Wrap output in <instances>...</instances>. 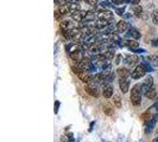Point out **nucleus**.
Segmentation results:
<instances>
[{"mask_svg": "<svg viewBox=\"0 0 158 142\" xmlns=\"http://www.w3.org/2000/svg\"><path fill=\"white\" fill-rule=\"evenodd\" d=\"M145 72H146V70L144 69L143 65H137L136 69L133 70L131 77H132L133 79H139V78H142V77L145 75Z\"/></svg>", "mask_w": 158, "mask_h": 142, "instance_id": "nucleus-3", "label": "nucleus"}, {"mask_svg": "<svg viewBox=\"0 0 158 142\" xmlns=\"http://www.w3.org/2000/svg\"><path fill=\"white\" fill-rule=\"evenodd\" d=\"M55 4L62 6V5H65L67 4V0H55Z\"/></svg>", "mask_w": 158, "mask_h": 142, "instance_id": "nucleus-27", "label": "nucleus"}, {"mask_svg": "<svg viewBox=\"0 0 158 142\" xmlns=\"http://www.w3.org/2000/svg\"><path fill=\"white\" fill-rule=\"evenodd\" d=\"M121 58H122V57H121V55H118V56H117V58H115V62H114V63H115L117 65H118V64H120V63H121Z\"/></svg>", "mask_w": 158, "mask_h": 142, "instance_id": "nucleus-31", "label": "nucleus"}, {"mask_svg": "<svg viewBox=\"0 0 158 142\" xmlns=\"http://www.w3.org/2000/svg\"><path fill=\"white\" fill-rule=\"evenodd\" d=\"M151 44H152V46H156V47H157V46H158V38H156V39H153Z\"/></svg>", "mask_w": 158, "mask_h": 142, "instance_id": "nucleus-33", "label": "nucleus"}, {"mask_svg": "<svg viewBox=\"0 0 158 142\" xmlns=\"http://www.w3.org/2000/svg\"><path fill=\"white\" fill-rule=\"evenodd\" d=\"M152 22L154 25H158V11L157 10L153 11V13H152Z\"/></svg>", "mask_w": 158, "mask_h": 142, "instance_id": "nucleus-23", "label": "nucleus"}, {"mask_svg": "<svg viewBox=\"0 0 158 142\" xmlns=\"http://www.w3.org/2000/svg\"><path fill=\"white\" fill-rule=\"evenodd\" d=\"M145 96L149 98V100H154L156 97H157V91L154 90L153 88H151L149 91H146V94H145Z\"/></svg>", "mask_w": 158, "mask_h": 142, "instance_id": "nucleus-18", "label": "nucleus"}, {"mask_svg": "<svg viewBox=\"0 0 158 142\" xmlns=\"http://www.w3.org/2000/svg\"><path fill=\"white\" fill-rule=\"evenodd\" d=\"M102 94H103V97L105 98H111L113 96V86L110 83H106V84L103 85Z\"/></svg>", "mask_w": 158, "mask_h": 142, "instance_id": "nucleus-6", "label": "nucleus"}, {"mask_svg": "<svg viewBox=\"0 0 158 142\" xmlns=\"http://www.w3.org/2000/svg\"><path fill=\"white\" fill-rule=\"evenodd\" d=\"M153 109H154L153 106H151V108H149L145 113H143V114H142V116H140L142 121H144L145 123H146V122H149V121L154 116V115H153Z\"/></svg>", "mask_w": 158, "mask_h": 142, "instance_id": "nucleus-9", "label": "nucleus"}, {"mask_svg": "<svg viewBox=\"0 0 158 142\" xmlns=\"http://www.w3.org/2000/svg\"><path fill=\"white\" fill-rule=\"evenodd\" d=\"M114 10H115V13L118 15H122L124 12H125V6L124 7H114Z\"/></svg>", "mask_w": 158, "mask_h": 142, "instance_id": "nucleus-24", "label": "nucleus"}, {"mask_svg": "<svg viewBox=\"0 0 158 142\" xmlns=\"http://www.w3.org/2000/svg\"><path fill=\"white\" fill-rule=\"evenodd\" d=\"M152 106H153L154 109H157V110H158V98H157V101L153 103V105H152Z\"/></svg>", "mask_w": 158, "mask_h": 142, "instance_id": "nucleus-35", "label": "nucleus"}, {"mask_svg": "<svg viewBox=\"0 0 158 142\" xmlns=\"http://www.w3.org/2000/svg\"><path fill=\"white\" fill-rule=\"evenodd\" d=\"M149 61H150V63H151V65L152 66H158V56H156V55H152V56H149Z\"/></svg>", "mask_w": 158, "mask_h": 142, "instance_id": "nucleus-20", "label": "nucleus"}, {"mask_svg": "<svg viewBox=\"0 0 158 142\" xmlns=\"http://www.w3.org/2000/svg\"><path fill=\"white\" fill-rule=\"evenodd\" d=\"M117 71H118V75H119L121 78H127L129 76H131V75H132L126 68H119Z\"/></svg>", "mask_w": 158, "mask_h": 142, "instance_id": "nucleus-14", "label": "nucleus"}, {"mask_svg": "<svg viewBox=\"0 0 158 142\" xmlns=\"http://www.w3.org/2000/svg\"><path fill=\"white\" fill-rule=\"evenodd\" d=\"M94 123H95V122H92V123H91V128H89V132H92V130H93V127H94Z\"/></svg>", "mask_w": 158, "mask_h": 142, "instance_id": "nucleus-37", "label": "nucleus"}, {"mask_svg": "<svg viewBox=\"0 0 158 142\" xmlns=\"http://www.w3.org/2000/svg\"><path fill=\"white\" fill-rule=\"evenodd\" d=\"M68 141H69V142H75L74 135H73L72 133H69V134H68Z\"/></svg>", "mask_w": 158, "mask_h": 142, "instance_id": "nucleus-29", "label": "nucleus"}, {"mask_svg": "<svg viewBox=\"0 0 158 142\" xmlns=\"http://www.w3.org/2000/svg\"><path fill=\"white\" fill-rule=\"evenodd\" d=\"M60 101H56L55 102V114H57L58 113V108H60Z\"/></svg>", "mask_w": 158, "mask_h": 142, "instance_id": "nucleus-30", "label": "nucleus"}, {"mask_svg": "<svg viewBox=\"0 0 158 142\" xmlns=\"http://www.w3.org/2000/svg\"><path fill=\"white\" fill-rule=\"evenodd\" d=\"M157 121H158V114H154V116H153L149 122L145 123V133H146V134H150V133L153 130Z\"/></svg>", "mask_w": 158, "mask_h": 142, "instance_id": "nucleus-5", "label": "nucleus"}, {"mask_svg": "<svg viewBox=\"0 0 158 142\" xmlns=\"http://www.w3.org/2000/svg\"><path fill=\"white\" fill-rule=\"evenodd\" d=\"M79 1H81V0H79Z\"/></svg>", "mask_w": 158, "mask_h": 142, "instance_id": "nucleus-39", "label": "nucleus"}, {"mask_svg": "<svg viewBox=\"0 0 158 142\" xmlns=\"http://www.w3.org/2000/svg\"><path fill=\"white\" fill-rule=\"evenodd\" d=\"M138 61H139V58H138L137 55H129V56H126V57L124 58V62H125L127 65H131V66L136 65V64L138 63Z\"/></svg>", "mask_w": 158, "mask_h": 142, "instance_id": "nucleus-10", "label": "nucleus"}, {"mask_svg": "<svg viewBox=\"0 0 158 142\" xmlns=\"http://www.w3.org/2000/svg\"><path fill=\"white\" fill-rule=\"evenodd\" d=\"M142 84H136L131 90V103L133 105H140L142 103Z\"/></svg>", "mask_w": 158, "mask_h": 142, "instance_id": "nucleus-1", "label": "nucleus"}, {"mask_svg": "<svg viewBox=\"0 0 158 142\" xmlns=\"http://www.w3.org/2000/svg\"><path fill=\"white\" fill-rule=\"evenodd\" d=\"M77 76H79L80 81H82L83 83H89V82H91V81H93V78H94V77H92V76H91L89 71H86V70L81 71V72H80Z\"/></svg>", "mask_w": 158, "mask_h": 142, "instance_id": "nucleus-7", "label": "nucleus"}, {"mask_svg": "<svg viewBox=\"0 0 158 142\" xmlns=\"http://www.w3.org/2000/svg\"><path fill=\"white\" fill-rule=\"evenodd\" d=\"M133 52H136V53H144L146 51L145 50H142V49H136V50H133Z\"/></svg>", "mask_w": 158, "mask_h": 142, "instance_id": "nucleus-32", "label": "nucleus"}, {"mask_svg": "<svg viewBox=\"0 0 158 142\" xmlns=\"http://www.w3.org/2000/svg\"><path fill=\"white\" fill-rule=\"evenodd\" d=\"M113 103H114V106H115V108L120 109V108H121V98H120V96L114 95V97H113Z\"/></svg>", "mask_w": 158, "mask_h": 142, "instance_id": "nucleus-19", "label": "nucleus"}, {"mask_svg": "<svg viewBox=\"0 0 158 142\" xmlns=\"http://www.w3.org/2000/svg\"><path fill=\"white\" fill-rule=\"evenodd\" d=\"M124 3L125 4H130V3H132V0H124Z\"/></svg>", "mask_w": 158, "mask_h": 142, "instance_id": "nucleus-38", "label": "nucleus"}, {"mask_svg": "<svg viewBox=\"0 0 158 142\" xmlns=\"http://www.w3.org/2000/svg\"><path fill=\"white\" fill-rule=\"evenodd\" d=\"M142 65L144 66V69L146 70V72H152L153 71V69H152V66H151V63L150 62H143L142 63Z\"/></svg>", "mask_w": 158, "mask_h": 142, "instance_id": "nucleus-21", "label": "nucleus"}, {"mask_svg": "<svg viewBox=\"0 0 158 142\" xmlns=\"http://www.w3.org/2000/svg\"><path fill=\"white\" fill-rule=\"evenodd\" d=\"M124 45H126L131 51H133V50H136V49H138V46H139V43L136 40V39H132V40H126L125 43H124Z\"/></svg>", "mask_w": 158, "mask_h": 142, "instance_id": "nucleus-13", "label": "nucleus"}, {"mask_svg": "<svg viewBox=\"0 0 158 142\" xmlns=\"http://www.w3.org/2000/svg\"><path fill=\"white\" fill-rule=\"evenodd\" d=\"M84 1H86L87 5H89V6H92V7H95L98 0H84Z\"/></svg>", "mask_w": 158, "mask_h": 142, "instance_id": "nucleus-25", "label": "nucleus"}, {"mask_svg": "<svg viewBox=\"0 0 158 142\" xmlns=\"http://www.w3.org/2000/svg\"><path fill=\"white\" fill-rule=\"evenodd\" d=\"M119 86H120V90L122 93H127L129 89H130V81H127V78H121L119 79Z\"/></svg>", "mask_w": 158, "mask_h": 142, "instance_id": "nucleus-8", "label": "nucleus"}, {"mask_svg": "<svg viewBox=\"0 0 158 142\" xmlns=\"http://www.w3.org/2000/svg\"><path fill=\"white\" fill-rule=\"evenodd\" d=\"M113 5H121V4H125L124 0H112Z\"/></svg>", "mask_w": 158, "mask_h": 142, "instance_id": "nucleus-28", "label": "nucleus"}, {"mask_svg": "<svg viewBox=\"0 0 158 142\" xmlns=\"http://www.w3.org/2000/svg\"><path fill=\"white\" fill-rule=\"evenodd\" d=\"M132 10H133V12H134L137 15H139L140 13H143V7H142V6H139V5L132 6Z\"/></svg>", "mask_w": 158, "mask_h": 142, "instance_id": "nucleus-22", "label": "nucleus"}, {"mask_svg": "<svg viewBox=\"0 0 158 142\" xmlns=\"http://www.w3.org/2000/svg\"><path fill=\"white\" fill-rule=\"evenodd\" d=\"M103 113L108 115V116H112L114 114V109H113V106L111 104H105L103 105Z\"/></svg>", "mask_w": 158, "mask_h": 142, "instance_id": "nucleus-17", "label": "nucleus"}, {"mask_svg": "<svg viewBox=\"0 0 158 142\" xmlns=\"http://www.w3.org/2000/svg\"><path fill=\"white\" fill-rule=\"evenodd\" d=\"M127 27H129V24H127L125 20H120V22L117 24V29H118V31L121 32V33H124V32L127 30Z\"/></svg>", "mask_w": 158, "mask_h": 142, "instance_id": "nucleus-15", "label": "nucleus"}, {"mask_svg": "<svg viewBox=\"0 0 158 142\" xmlns=\"http://www.w3.org/2000/svg\"><path fill=\"white\" fill-rule=\"evenodd\" d=\"M60 26H61V30H67V31H70L74 27H76V25L73 24V22H69V20H62Z\"/></svg>", "mask_w": 158, "mask_h": 142, "instance_id": "nucleus-11", "label": "nucleus"}, {"mask_svg": "<svg viewBox=\"0 0 158 142\" xmlns=\"http://www.w3.org/2000/svg\"><path fill=\"white\" fill-rule=\"evenodd\" d=\"M129 36H130L132 39H136V40H138L140 37H142L140 32H139L137 29H134V27H131V29L129 30Z\"/></svg>", "mask_w": 158, "mask_h": 142, "instance_id": "nucleus-12", "label": "nucleus"}, {"mask_svg": "<svg viewBox=\"0 0 158 142\" xmlns=\"http://www.w3.org/2000/svg\"><path fill=\"white\" fill-rule=\"evenodd\" d=\"M58 11L63 14V15H70L72 12H70V8H69V4H65V5H62L58 7Z\"/></svg>", "mask_w": 158, "mask_h": 142, "instance_id": "nucleus-16", "label": "nucleus"}, {"mask_svg": "<svg viewBox=\"0 0 158 142\" xmlns=\"http://www.w3.org/2000/svg\"><path fill=\"white\" fill-rule=\"evenodd\" d=\"M62 17H64V15H63L58 10H56V11H55V19H56V20H61Z\"/></svg>", "mask_w": 158, "mask_h": 142, "instance_id": "nucleus-26", "label": "nucleus"}, {"mask_svg": "<svg viewBox=\"0 0 158 142\" xmlns=\"http://www.w3.org/2000/svg\"><path fill=\"white\" fill-rule=\"evenodd\" d=\"M139 3H140V0H132L131 5H132V6H136V5H139Z\"/></svg>", "mask_w": 158, "mask_h": 142, "instance_id": "nucleus-34", "label": "nucleus"}, {"mask_svg": "<svg viewBox=\"0 0 158 142\" xmlns=\"http://www.w3.org/2000/svg\"><path fill=\"white\" fill-rule=\"evenodd\" d=\"M87 11H76V12H74V13H72L70 14V17H72V19L75 22V23H81L83 19H84V17L87 15Z\"/></svg>", "mask_w": 158, "mask_h": 142, "instance_id": "nucleus-4", "label": "nucleus"}, {"mask_svg": "<svg viewBox=\"0 0 158 142\" xmlns=\"http://www.w3.org/2000/svg\"><path fill=\"white\" fill-rule=\"evenodd\" d=\"M93 81H94V78H93ZM93 81H91L89 83H87V85L84 86V90H86L87 94H89L91 96L98 97L99 96V90H98V86L94 84Z\"/></svg>", "mask_w": 158, "mask_h": 142, "instance_id": "nucleus-2", "label": "nucleus"}, {"mask_svg": "<svg viewBox=\"0 0 158 142\" xmlns=\"http://www.w3.org/2000/svg\"><path fill=\"white\" fill-rule=\"evenodd\" d=\"M67 139H68V137H64V136H61V142H69V141H67Z\"/></svg>", "mask_w": 158, "mask_h": 142, "instance_id": "nucleus-36", "label": "nucleus"}]
</instances>
